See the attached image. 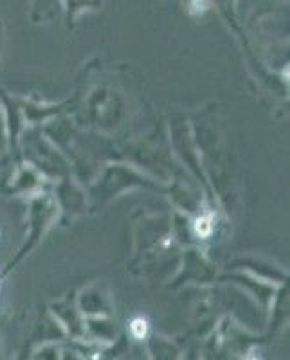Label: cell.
<instances>
[{
    "instance_id": "2",
    "label": "cell",
    "mask_w": 290,
    "mask_h": 360,
    "mask_svg": "<svg viewBox=\"0 0 290 360\" xmlns=\"http://www.w3.org/2000/svg\"><path fill=\"white\" fill-rule=\"evenodd\" d=\"M249 360H258V359H256V356H249Z\"/></svg>"
},
{
    "instance_id": "1",
    "label": "cell",
    "mask_w": 290,
    "mask_h": 360,
    "mask_svg": "<svg viewBox=\"0 0 290 360\" xmlns=\"http://www.w3.org/2000/svg\"><path fill=\"white\" fill-rule=\"evenodd\" d=\"M130 332L135 339H144L148 333V321L143 317H135L130 323Z\"/></svg>"
}]
</instances>
